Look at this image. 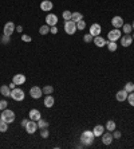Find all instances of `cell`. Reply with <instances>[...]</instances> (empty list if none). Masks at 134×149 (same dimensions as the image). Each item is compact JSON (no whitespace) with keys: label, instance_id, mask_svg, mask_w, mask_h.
I'll return each mask as SVG.
<instances>
[{"label":"cell","instance_id":"ab89813d","mask_svg":"<svg viewBox=\"0 0 134 149\" xmlns=\"http://www.w3.org/2000/svg\"><path fill=\"white\" fill-rule=\"evenodd\" d=\"M50 32H51V34H54V35H56V34H58L56 26H52V27H50Z\"/></svg>","mask_w":134,"mask_h":149},{"label":"cell","instance_id":"f546056e","mask_svg":"<svg viewBox=\"0 0 134 149\" xmlns=\"http://www.w3.org/2000/svg\"><path fill=\"white\" fill-rule=\"evenodd\" d=\"M71 16H73V12L69 11V10H66V11H63V19L66 20H71Z\"/></svg>","mask_w":134,"mask_h":149},{"label":"cell","instance_id":"8fae6325","mask_svg":"<svg viewBox=\"0 0 134 149\" xmlns=\"http://www.w3.org/2000/svg\"><path fill=\"white\" fill-rule=\"evenodd\" d=\"M101 137H102V142H103L105 145H110L111 142H113V140H114V137H113L111 132H109V130H107V132H105V133L102 134Z\"/></svg>","mask_w":134,"mask_h":149},{"label":"cell","instance_id":"74e56055","mask_svg":"<svg viewBox=\"0 0 134 149\" xmlns=\"http://www.w3.org/2000/svg\"><path fill=\"white\" fill-rule=\"evenodd\" d=\"M111 133H113V137H114V138H121V134H122L121 132H119V130H117V129L113 130Z\"/></svg>","mask_w":134,"mask_h":149},{"label":"cell","instance_id":"52a82bcc","mask_svg":"<svg viewBox=\"0 0 134 149\" xmlns=\"http://www.w3.org/2000/svg\"><path fill=\"white\" fill-rule=\"evenodd\" d=\"M15 30H16V26L14 24V22H7V23L4 24V32H3V34H5V35H8V36H11Z\"/></svg>","mask_w":134,"mask_h":149},{"label":"cell","instance_id":"484cf974","mask_svg":"<svg viewBox=\"0 0 134 149\" xmlns=\"http://www.w3.org/2000/svg\"><path fill=\"white\" fill-rule=\"evenodd\" d=\"M115 126L117 125H115L114 121H107L105 128H106V130H109V132H113V130H115Z\"/></svg>","mask_w":134,"mask_h":149},{"label":"cell","instance_id":"1f68e13d","mask_svg":"<svg viewBox=\"0 0 134 149\" xmlns=\"http://www.w3.org/2000/svg\"><path fill=\"white\" fill-rule=\"evenodd\" d=\"M83 40H84V43H90V42H93L94 40V36L88 32V34H86V35L83 36Z\"/></svg>","mask_w":134,"mask_h":149},{"label":"cell","instance_id":"30bf717a","mask_svg":"<svg viewBox=\"0 0 134 149\" xmlns=\"http://www.w3.org/2000/svg\"><path fill=\"white\" fill-rule=\"evenodd\" d=\"M12 82L15 83L16 86L24 85V83H26V75H24V74H16V75H14V78H12Z\"/></svg>","mask_w":134,"mask_h":149},{"label":"cell","instance_id":"7402d4cb","mask_svg":"<svg viewBox=\"0 0 134 149\" xmlns=\"http://www.w3.org/2000/svg\"><path fill=\"white\" fill-rule=\"evenodd\" d=\"M106 46H107V48H109V51H111V52H114V51H117V48H118L117 43H115V42H113V40H109Z\"/></svg>","mask_w":134,"mask_h":149},{"label":"cell","instance_id":"e575fe53","mask_svg":"<svg viewBox=\"0 0 134 149\" xmlns=\"http://www.w3.org/2000/svg\"><path fill=\"white\" fill-rule=\"evenodd\" d=\"M40 136H42L43 138L48 137V136H50V132H48V129H47V128H43V129H40Z\"/></svg>","mask_w":134,"mask_h":149},{"label":"cell","instance_id":"f35d334b","mask_svg":"<svg viewBox=\"0 0 134 149\" xmlns=\"http://www.w3.org/2000/svg\"><path fill=\"white\" fill-rule=\"evenodd\" d=\"M22 40H23V42H31V36L23 34V35H22Z\"/></svg>","mask_w":134,"mask_h":149},{"label":"cell","instance_id":"83f0119b","mask_svg":"<svg viewBox=\"0 0 134 149\" xmlns=\"http://www.w3.org/2000/svg\"><path fill=\"white\" fill-rule=\"evenodd\" d=\"M125 90H126L127 93H133L134 91V83L133 82H127L126 85H125Z\"/></svg>","mask_w":134,"mask_h":149},{"label":"cell","instance_id":"d6986e66","mask_svg":"<svg viewBox=\"0 0 134 149\" xmlns=\"http://www.w3.org/2000/svg\"><path fill=\"white\" fill-rule=\"evenodd\" d=\"M105 130H106V128L102 125H97L94 126V129H93V133H94V136L95 137H99V136H102V134L105 133Z\"/></svg>","mask_w":134,"mask_h":149},{"label":"cell","instance_id":"6da1fadb","mask_svg":"<svg viewBox=\"0 0 134 149\" xmlns=\"http://www.w3.org/2000/svg\"><path fill=\"white\" fill-rule=\"evenodd\" d=\"M94 137L95 136L93 133V130H84L80 134V142L83 145H91L93 142H94Z\"/></svg>","mask_w":134,"mask_h":149},{"label":"cell","instance_id":"ba28073f","mask_svg":"<svg viewBox=\"0 0 134 149\" xmlns=\"http://www.w3.org/2000/svg\"><path fill=\"white\" fill-rule=\"evenodd\" d=\"M109 40H113V42H117L118 39H121V30L119 28H114V30H111L109 34Z\"/></svg>","mask_w":134,"mask_h":149},{"label":"cell","instance_id":"5bb4252c","mask_svg":"<svg viewBox=\"0 0 134 149\" xmlns=\"http://www.w3.org/2000/svg\"><path fill=\"white\" fill-rule=\"evenodd\" d=\"M52 7H54V4L51 0H43L42 3H40V10H42V11L48 12L52 10Z\"/></svg>","mask_w":134,"mask_h":149},{"label":"cell","instance_id":"8992f818","mask_svg":"<svg viewBox=\"0 0 134 149\" xmlns=\"http://www.w3.org/2000/svg\"><path fill=\"white\" fill-rule=\"evenodd\" d=\"M42 94H43V90L39 86H32L30 89V95L34 99H39L40 97H42Z\"/></svg>","mask_w":134,"mask_h":149},{"label":"cell","instance_id":"d6a6232c","mask_svg":"<svg viewBox=\"0 0 134 149\" xmlns=\"http://www.w3.org/2000/svg\"><path fill=\"white\" fill-rule=\"evenodd\" d=\"M84 28H86V22L83 19L77 22V30H84Z\"/></svg>","mask_w":134,"mask_h":149},{"label":"cell","instance_id":"d4e9b609","mask_svg":"<svg viewBox=\"0 0 134 149\" xmlns=\"http://www.w3.org/2000/svg\"><path fill=\"white\" fill-rule=\"evenodd\" d=\"M131 30H133V27H131V24H127V23H125V24H123V26H122V32H125L126 35H130Z\"/></svg>","mask_w":134,"mask_h":149},{"label":"cell","instance_id":"4fadbf2b","mask_svg":"<svg viewBox=\"0 0 134 149\" xmlns=\"http://www.w3.org/2000/svg\"><path fill=\"white\" fill-rule=\"evenodd\" d=\"M131 43H133V36L131 35H126L125 34L123 36H121V44L123 47H129Z\"/></svg>","mask_w":134,"mask_h":149},{"label":"cell","instance_id":"b9f144b4","mask_svg":"<svg viewBox=\"0 0 134 149\" xmlns=\"http://www.w3.org/2000/svg\"><path fill=\"white\" fill-rule=\"evenodd\" d=\"M27 122H28V120H27V118H24V120H23L22 122H20V124H22V126H26V125H27Z\"/></svg>","mask_w":134,"mask_h":149},{"label":"cell","instance_id":"3957f363","mask_svg":"<svg viewBox=\"0 0 134 149\" xmlns=\"http://www.w3.org/2000/svg\"><path fill=\"white\" fill-rule=\"evenodd\" d=\"M63 28H65V32L67 35H74L77 32V23L74 20H66Z\"/></svg>","mask_w":134,"mask_h":149},{"label":"cell","instance_id":"f1b7e54d","mask_svg":"<svg viewBox=\"0 0 134 149\" xmlns=\"http://www.w3.org/2000/svg\"><path fill=\"white\" fill-rule=\"evenodd\" d=\"M38 126H39V129H43V128H48V122L44 121L43 118H40L38 121Z\"/></svg>","mask_w":134,"mask_h":149},{"label":"cell","instance_id":"7a4b0ae2","mask_svg":"<svg viewBox=\"0 0 134 149\" xmlns=\"http://www.w3.org/2000/svg\"><path fill=\"white\" fill-rule=\"evenodd\" d=\"M0 118H1V121L7 122V124H11V122L15 121V113L10 109H4V110H1Z\"/></svg>","mask_w":134,"mask_h":149},{"label":"cell","instance_id":"ffe728a7","mask_svg":"<svg viewBox=\"0 0 134 149\" xmlns=\"http://www.w3.org/2000/svg\"><path fill=\"white\" fill-rule=\"evenodd\" d=\"M54 103H55V99H54V97L51 94L44 97V106H46V107H52Z\"/></svg>","mask_w":134,"mask_h":149},{"label":"cell","instance_id":"d590c367","mask_svg":"<svg viewBox=\"0 0 134 149\" xmlns=\"http://www.w3.org/2000/svg\"><path fill=\"white\" fill-rule=\"evenodd\" d=\"M1 43L3 44H8L10 43V40H11V36H8V35H5V34H3V36H1Z\"/></svg>","mask_w":134,"mask_h":149},{"label":"cell","instance_id":"7c38bea8","mask_svg":"<svg viewBox=\"0 0 134 149\" xmlns=\"http://www.w3.org/2000/svg\"><path fill=\"white\" fill-rule=\"evenodd\" d=\"M101 31H102V27H101L98 23H93L91 26H90V34H91L93 36L101 35Z\"/></svg>","mask_w":134,"mask_h":149},{"label":"cell","instance_id":"f6af8a7d","mask_svg":"<svg viewBox=\"0 0 134 149\" xmlns=\"http://www.w3.org/2000/svg\"><path fill=\"white\" fill-rule=\"evenodd\" d=\"M133 40H134V34H133Z\"/></svg>","mask_w":134,"mask_h":149},{"label":"cell","instance_id":"ee69618b","mask_svg":"<svg viewBox=\"0 0 134 149\" xmlns=\"http://www.w3.org/2000/svg\"><path fill=\"white\" fill-rule=\"evenodd\" d=\"M131 27H133V30H134V22H133V23H131Z\"/></svg>","mask_w":134,"mask_h":149},{"label":"cell","instance_id":"9c48e42d","mask_svg":"<svg viewBox=\"0 0 134 149\" xmlns=\"http://www.w3.org/2000/svg\"><path fill=\"white\" fill-rule=\"evenodd\" d=\"M56 23H58V16L55 15V14H47L46 24H48L50 27H52V26H56Z\"/></svg>","mask_w":134,"mask_h":149},{"label":"cell","instance_id":"2e32d148","mask_svg":"<svg viewBox=\"0 0 134 149\" xmlns=\"http://www.w3.org/2000/svg\"><path fill=\"white\" fill-rule=\"evenodd\" d=\"M127 94H129V93H127L125 89H123V90H119V91H117V94H115V99H117L118 102L126 101V99H127Z\"/></svg>","mask_w":134,"mask_h":149},{"label":"cell","instance_id":"e0dca14e","mask_svg":"<svg viewBox=\"0 0 134 149\" xmlns=\"http://www.w3.org/2000/svg\"><path fill=\"white\" fill-rule=\"evenodd\" d=\"M111 24H113L114 28H121L125 23H123V19L121 16H114V18L111 19Z\"/></svg>","mask_w":134,"mask_h":149},{"label":"cell","instance_id":"603a6c76","mask_svg":"<svg viewBox=\"0 0 134 149\" xmlns=\"http://www.w3.org/2000/svg\"><path fill=\"white\" fill-rule=\"evenodd\" d=\"M50 32V26L48 24H44V26H42V27L39 28V34L40 35H47Z\"/></svg>","mask_w":134,"mask_h":149},{"label":"cell","instance_id":"5b68a950","mask_svg":"<svg viewBox=\"0 0 134 149\" xmlns=\"http://www.w3.org/2000/svg\"><path fill=\"white\" fill-rule=\"evenodd\" d=\"M24 129L27 130V133H28V134H34L35 132H36V130L39 129L38 121H34V120H28L27 125L24 126Z\"/></svg>","mask_w":134,"mask_h":149},{"label":"cell","instance_id":"277c9868","mask_svg":"<svg viewBox=\"0 0 134 149\" xmlns=\"http://www.w3.org/2000/svg\"><path fill=\"white\" fill-rule=\"evenodd\" d=\"M10 97H11L14 101H23L24 97H26V94H24V91L22 90V89H19V87H15V89H12L11 90V94H10Z\"/></svg>","mask_w":134,"mask_h":149},{"label":"cell","instance_id":"9a60e30c","mask_svg":"<svg viewBox=\"0 0 134 149\" xmlns=\"http://www.w3.org/2000/svg\"><path fill=\"white\" fill-rule=\"evenodd\" d=\"M94 44H95L97 47H105L107 44V40L105 39V38H102L101 35H98V36H94Z\"/></svg>","mask_w":134,"mask_h":149},{"label":"cell","instance_id":"bcb514c9","mask_svg":"<svg viewBox=\"0 0 134 149\" xmlns=\"http://www.w3.org/2000/svg\"><path fill=\"white\" fill-rule=\"evenodd\" d=\"M0 122H1V118H0Z\"/></svg>","mask_w":134,"mask_h":149},{"label":"cell","instance_id":"60d3db41","mask_svg":"<svg viewBox=\"0 0 134 149\" xmlns=\"http://www.w3.org/2000/svg\"><path fill=\"white\" fill-rule=\"evenodd\" d=\"M15 31H16V32H23V27H22V26H18Z\"/></svg>","mask_w":134,"mask_h":149},{"label":"cell","instance_id":"7dc6e473","mask_svg":"<svg viewBox=\"0 0 134 149\" xmlns=\"http://www.w3.org/2000/svg\"><path fill=\"white\" fill-rule=\"evenodd\" d=\"M0 114H1V113H0Z\"/></svg>","mask_w":134,"mask_h":149},{"label":"cell","instance_id":"cb8c5ba5","mask_svg":"<svg viewBox=\"0 0 134 149\" xmlns=\"http://www.w3.org/2000/svg\"><path fill=\"white\" fill-rule=\"evenodd\" d=\"M83 19V15L80 14V12H73V16H71V20H74L75 23L79 22V20Z\"/></svg>","mask_w":134,"mask_h":149},{"label":"cell","instance_id":"8d00e7d4","mask_svg":"<svg viewBox=\"0 0 134 149\" xmlns=\"http://www.w3.org/2000/svg\"><path fill=\"white\" fill-rule=\"evenodd\" d=\"M7 106H8V102L5 99H0V110L7 109Z\"/></svg>","mask_w":134,"mask_h":149},{"label":"cell","instance_id":"4dcf8cb0","mask_svg":"<svg viewBox=\"0 0 134 149\" xmlns=\"http://www.w3.org/2000/svg\"><path fill=\"white\" fill-rule=\"evenodd\" d=\"M7 130H8V124L7 122H4V121H1L0 122V132H1V133H5Z\"/></svg>","mask_w":134,"mask_h":149},{"label":"cell","instance_id":"44dd1931","mask_svg":"<svg viewBox=\"0 0 134 149\" xmlns=\"http://www.w3.org/2000/svg\"><path fill=\"white\" fill-rule=\"evenodd\" d=\"M0 93H1L3 97H10V94H11V89H10L8 85H3V86H0Z\"/></svg>","mask_w":134,"mask_h":149},{"label":"cell","instance_id":"7bdbcfd3","mask_svg":"<svg viewBox=\"0 0 134 149\" xmlns=\"http://www.w3.org/2000/svg\"><path fill=\"white\" fill-rule=\"evenodd\" d=\"M8 86H10V89H11V90H12V89H15V87H16V85H15V83H14V82H11V83H10V85H8Z\"/></svg>","mask_w":134,"mask_h":149},{"label":"cell","instance_id":"836d02e7","mask_svg":"<svg viewBox=\"0 0 134 149\" xmlns=\"http://www.w3.org/2000/svg\"><path fill=\"white\" fill-rule=\"evenodd\" d=\"M126 101L130 103V106H134V91L127 94V99H126Z\"/></svg>","mask_w":134,"mask_h":149},{"label":"cell","instance_id":"ac0fdd59","mask_svg":"<svg viewBox=\"0 0 134 149\" xmlns=\"http://www.w3.org/2000/svg\"><path fill=\"white\" fill-rule=\"evenodd\" d=\"M28 116H30V120H34V121H39V120L42 118V113H40L39 110H36V109L30 110Z\"/></svg>","mask_w":134,"mask_h":149},{"label":"cell","instance_id":"4316f807","mask_svg":"<svg viewBox=\"0 0 134 149\" xmlns=\"http://www.w3.org/2000/svg\"><path fill=\"white\" fill-rule=\"evenodd\" d=\"M42 90H43V93H44V94H46V95H48V94H52L54 87H52V86H50V85H47V86H44V87H43Z\"/></svg>","mask_w":134,"mask_h":149}]
</instances>
